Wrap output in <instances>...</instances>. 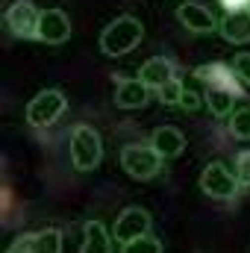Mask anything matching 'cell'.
<instances>
[{"label": "cell", "instance_id": "3", "mask_svg": "<svg viewBox=\"0 0 250 253\" xmlns=\"http://www.w3.org/2000/svg\"><path fill=\"white\" fill-rule=\"evenodd\" d=\"M121 168L132 180H150L162 168V156L150 144H124L121 147Z\"/></svg>", "mask_w": 250, "mask_h": 253}, {"label": "cell", "instance_id": "7", "mask_svg": "<svg viewBox=\"0 0 250 253\" xmlns=\"http://www.w3.org/2000/svg\"><path fill=\"white\" fill-rule=\"evenodd\" d=\"M112 233H115L118 245H126V242H132V239H138V236H147V233H150V215H147V209H141V206L124 209V212L118 215Z\"/></svg>", "mask_w": 250, "mask_h": 253}, {"label": "cell", "instance_id": "13", "mask_svg": "<svg viewBox=\"0 0 250 253\" xmlns=\"http://www.w3.org/2000/svg\"><path fill=\"white\" fill-rule=\"evenodd\" d=\"M138 80L144 85H150V88H162L168 80H174V65L168 62V59H162V56L147 59V62L141 65V71H138Z\"/></svg>", "mask_w": 250, "mask_h": 253}, {"label": "cell", "instance_id": "25", "mask_svg": "<svg viewBox=\"0 0 250 253\" xmlns=\"http://www.w3.org/2000/svg\"><path fill=\"white\" fill-rule=\"evenodd\" d=\"M230 12H236V9H250V0H221Z\"/></svg>", "mask_w": 250, "mask_h": 253}, {"label": "cell", "instance_id": "22", "mask_svg": "<svg viewBox=\"0 0 250 253\" xmlns=\"http://www.w3.org/2000/svg\"><path fill=\"white\" fill-rule=\"evenodd\" d=\"M233 71H236L239 80H245V83L250 85V53H239L236 62H233Z\"/></svg>", "mask_w": 250, "mask_h": 253}, {"label": "cell", "instance_id": "19", "mask_svg": "<svg viewBox=\"0 0 250 253\" xmlns=\"http://www.w3.org/2000/svg\"><path fill=\"white\" fill-rule=\"evenodd\" d=\"M230 132L236 138H242V141L250 138V106H242V109H236L230 115Z\"/></svg>", "mask_w": 250, "mask_h": 253}, {"label": "cell", "instance_id": "24", "mask_svg": "<svg viewBox=\"0 0 250 253\" xmlns=\"http://www.w3.org/2000/svg\"><path fill=\"white\" fill-rule=\"evenodd\" d=\"M180 106H183V109H188V112H194V109H200V97H197V94H194V91H183V100H180Z\"/></svg>", "mask_w": 250, "mask_h": 253}, {"label": "cell", "instance_id": "11", "mask_svg": "<svg viewBox=\"0 0 250 253\" xmlns=\"http://www.w3.org/2000/svg\"><path fill=\"white\" fill-rule=\"evenodd\" d=\"M150 147L162 156V159H177L186 150V135L177 126H159L150 135Z\"/></svg>", "mask_w": 250, "mask_h": 253}, {"label": "cell", "instance_id": "23", "mask_svg": "<svg viewBox=\"0 0 250 253\" xmlns=\"http://www.w3.org/2000/svg\"><path fill=\"white\" fill-rule=\"evenodd\" d=\"M30 242H33V236H18L6 253H30Z\"/></svg>", "mask_w": 250, "mask_h": 253}, {"label": "cell", "instance_id": "8", "mask_svg": "<svg viewBox=\"0 0 250 253\" xmlns=\"http://www.w3.org/2000/svg\"><path fill=\"white\" fill-rule=\"evenodd\" d=\"M71 39V18L62 9H44L39 21V42L44 44H62Z\"/></svg>", "mask_w": 250, "mask_h": 253}, {"label": "cell", "instance_id": "2", "mask_svg": "<svg viewBox=\"0 0 250 253\" xmlns=\"http://www.w3.org/2000/svg\"><path fill=\"white\" fill-rule=\"evenodd\" d=\"M103 159V141L97 129L85 124H77L71 132V162L77 171H94Z\"/></svg>", "mask_w": 250, "mask_h": 253}, {"label": "cell", "instance_id": "15", "mask_svg": "<svg viewBox=\"0 0 250 253\" xmlns=\"http://www.w3.org/2000/svg\"><path fill=\"white\" fill-rule=\"evenodd\" d=\"M236 97H239V91H233V88H218V85H206V106H209V112L215 115V118H227V115H233V103H236Z\"/></svg>", "mask_w": 250, "mask_h": 253}, {"label": "cell", "instance_id": "21", "mask_svg": "<svg viewBox=\"0 0 250 253\" xmlns=\"http://www.w3.org/2000/svg\"><path fill=\"white\" fill-rule=\"evenodd\" d=\"M236 180H239V186L250 189V150L236 156Z\"/></svg>", "mask_w": 250, "mask_h": 253}, {"label": "cell", "instance_id": "18", "mask_svg": "<svg viewBox=\"0 0 250 253\" xmlns=\"http://www.w3.org/2000/svg\"><path fill=\"white\" fill-rule=\"evenodd\" d=\"M121 253H162V242L156 239V236H138V239H132V242H126Z\"/></svg>", "mask_w": 250, "mask_h": 253}, {"label": "cell", "instance_id": "4", "mask_svg": "<svg viewBox=\"0 0 250 253\" xmlns=\"http://www.w3.org/2000/svg\"><path fill=\"white\" fill-rule=\"evenodd\" d=\"M65 106H68V100H65L62 91H56V88H44V91H39V94L27 103V124L30 126L56 124V121L62 118Z\"/></svg>", "mask_w": 250, "mask_h": 253}, {"label": "cell", "instance_id": "14", "mask_svg": "<svg viewBox=\"0 0 250 253\" xmlns=\"http://www.w3.org/2000/svg\"><path fill=\"white\" fill-rule=\"evenodd\" d=\"M80 253H112V242H109V233L100 221H88L83 227V248Z\"/></svg>", "mask_w": 250, "mask_h": 253}, {"label": "cell", "instance_id": "9", "mask_svg": "<svg viewBox=\"0 0 250 253\" xmlns=\"http://www.w3.org/2000/svg\"><path fill=\"white\" fill-rule=\"evenodd\" d=\"M177 21L186 27L188 33H200V36H206V33H215V27H218V21H215V15L203 6V3H180V9H177Z\"/></svg>", "mask_w": 250, "mask_h": 253}, {"label": "cell", "instance_id": "17", "mask_svg": "<svg viewBox=\"0 0 250 253\" xmlns=\"http://www.w3.org/2000/svg\"><path fill=\"white\" fill-rule=\"evenodd\" d=\"M30 253H62V233L59 230H39L33 233L30 242Z\"/></svg>", "mask_w": 250, "mask_h": 253}, {"label": "cell", "instance_id": "12", "mask_svg": "<svg viewBox=\"0 0 250 253\" xmlns=\"http://www.w3.org/2000/svg\"><path fill=\"white\" fill-rule=\"evenodd\" d=\"M150 100V85H144L141 80H124L115 91V106L121 109H141Z\"/></svg>", "mask_w": 250, "mask_h": 253}, {"label": "cell", "instance_id": "10", "mask_svg": "<svg viewBox=\"0 0 250 253\" xmlns=\"http://www.w3.org/2000/svg\"><path fill=\"white\" fill-rule=\"evenodd\" d=\"M221 36L230 42V44H248L250 42V9H236V12H227L218 24Z\"/></svg>", "mask_w": 250, "mask_h": 253}, {"label": "cell", "instance_id": "1", "mask_svg": "<svg viewBox=\"0 0 250 253\" xmlns=\"http://www.w3.org/2000/svg\"><path fill=\"white\" fill-rule=\"evenodd\" d=\"M141 36H144L141 21L132 18V15H121V18H115V21L100 33V50H103L106 56H124V53H129V50L138 47Z\"/></svg>", "mask_w": 250, "mask_h": 253}, {"label": "cell", "instance_id": "5", "mask_svg": "<svg viewBox=\"0 0 250 253\" xmlns=\"http://www.w3.org/2000/svg\"><path fill=\"white\" fill-rule=\"evenodd\" d=\"M200 189H203V194H209V197L230 200L239 191V180H236V174H230V168L224 162H209L203 168V174H200Z\"/></svg>", "mask_w": 250, "mask_h": 253}, {"label": "cell", "instance_id": "6", "mask_svg": "<svg viewBox=\"0 0 250 253\" xmlns=\"http://www.w3.org/2000/svg\"><path fill=\"white\" fill-rule=\"evenodd\" d=\"M39 21H42V12L30 0H15L6 9V24L18 39H39Z\"/></svg>", "mask_w": 250, "mask_h": 253}, {"label": "cell", "instance_id": "16", "mask_svg": "<svg viewBox=\"0 0 250 253\" xmlns=\"http://www.w3.org/2000/svg\"><path fill=\"white\" fill-rule=\"evenodd\" d=\"M233 68H227V65H203V68H197L194 71V77H200L206 85H218V88H233V91H239V83L233 80Z\"/></svg>", "mask_w": 250, "mask_h": 253}, {"label": "cell", "instance_id": "20", "mask_svg": "<svg viewBox=\"0 0 250 253\" xmlns=\"http://www.w3.org/2000/svg\"><path fill=\"white\" fill-rule=\"evenodd\" d=\"M183 83L174 77V80H168L162 88H156V94H159V100L165 103V106H180V100H183Z\"/></svg>", "mask_w": 250, "mask_h": 253}]
</instances>
